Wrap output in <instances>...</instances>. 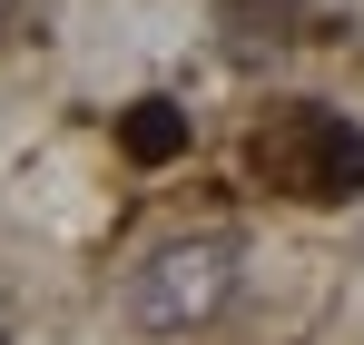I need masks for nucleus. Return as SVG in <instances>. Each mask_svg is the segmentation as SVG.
Wrapping results in <instances>:
<instances>
[{
    "mask_svg": "<svg viewBox=\"0 0 364 345\" xmlns=\"http://www.w3.org/2000/svg\"><path fill=\"white\" fill-rule=\"evenodd\" d=\"M119 148L138 158V168L187 158V109H178V99H128V109H119Z\"/></svg>",
    "mask_w": 364,
    "mask_h": 345,
    "instance_id": "nucleus-3",
    "label": "nucleus"
},
{
    "mask_svg": "<svg viewBox=\"0 0 364 345\" xmlns=\"http://www.w3.org/2000/svg\"><path fill=\"white\" fill-rule=\"evenodd\" d=\"M0 30H10V0H0Z\"/></svg>",
    "mask_w": 364,
    "mask_h": 345,
    "instance_id": "nucleus-4",
    "label": "nucleus"
},
{
    "mask_svg": "<svg viewBox=\"0 0 364 345\" xmlns=\"http://www.w3.org/2000/svg\"><path fill=\"white\" fill-rule=\"evenodd\" d=\"M256 177L286 187V197H315V207L364 197V128L335 118L325 99H286V109L256 128Z\"/></svg>",
    "mask_w": 364,
    "mask_h": 345,
    "instance_id": "nucleus-2",
    "label": "nucleus"
},
{
    "mask_svg": "<svg viewBox=\"0 0 364 345\" xmlns=\"http://www.w3.org/2000/svg\"><path fill=\"white\" fill-rule=\"evenodd\" d=\"M237 267H246V247H237V237H217V227H207V237H168L158 257L128 267V316H138L148 336H197V326L227 316Z\"/></svg>",
    "mask_w": 364,
    "mask_h": 345,
    "instance_id": "nucleus-1",
    "label": "nucleus"
}]
</instances>
